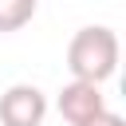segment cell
<instances>
[{
    "instance_id": "obj_1",
    "label": "cell",
    "mask_w": 126,
    "mask_h": 126,
    "mask_svg": "<svg viewBox=\"0 0 126 126\" xmlns=\"http://www.w3.org/2000/svg\"><path fill=\"white\" fill-rule=\"evenodd\" d=\"M67 71L83 83H106L118 71V35L106 24H87L67 43Z\"/></svg>"
},
{
    "instance_id": "obj_2",
    "label": "cell",
    "mask_w": 126,
    "mask_h": 126,
    "mask_svg": "<svg viewBox=\"0 0 126 126\" xmlns=\"http://www.w3.org/2000/svg\"><path fill=\"white\" fill-rule=\"evenodd\" d=\"M47 94L35 83H12L0 94V126H43Z\"/></svg>"
},
{
    "instance_id": "obj_3",
    "label": "cell",
    "mask_w": 126,
    "mask_h": 126,
    "mask_svg": "<svg viewBox=\"0 0 126 126\" xmlns=\"http://www.w3.org/2000/svg\"><path fill=\"white\" fill-rule=\"evenodd\" d=\"M55 110L63 114V122L79 126V122H87V118H94V114H102V110H106L102 87H98V83H83V79H71V83L59 91V98H55Z\"/></svg>"
},
{
    "instance_id": "obj_4",
    "label": "cell",
    "mask_w": 126,
    "mask_h": 126,
    "mask_svg": "<svg viewBox=\"0 0 126 126\" xmlns=\"http://www.w3.org/2000/svg\"><path fill=\"white\" fill-rule=\"evenodd\" d=\"M39 0H0V35L8 32H20L24 24H32Z\"/></svg>"
},
{
    "instance_id": "obj_5",
    "label": "cell",
    "mask_w": 126,
    "mask_h": 126,
    "mask_svg": "<svg viewBox=\"0 0 126 126\" xmlns=\"http://www.w3.org/2000/svg\"><path fill=\"white\" fill-rule=\"evenodd\" d=\"M79 126H126V118L114 114V110H102V114H94V118H87V122H79Z\"/></svg>"
}]
</instances>
